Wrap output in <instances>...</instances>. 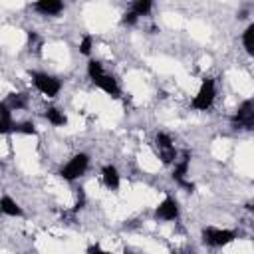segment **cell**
I'll return each mask as SVG.
<instances>
[{
    "instance_id": "1",
    "label": "cell",
    "mask_w": 254,
    "mask_h": 254,
    "mask_svg": "<svg viewBox=\"0 0 254 254\" xmlns=\"http://www.w3.org/2000/svg\"><path fill=\"white\" fill-rule=\"evenodd\" d=\"M238 238V232L236 230H228V228H216V226H204L200 230V240L204 246H210V248H220V246H226L230 244L232 240Z\"/></svg>"
},
{
    "instance_id": "2",
    "label": "cell",
    "mask_w": 254,
    "mask_h": 254,
    "mask_svg": "<svg viewBox=\"0 0 254 254\" xmlns=\"http://www.w3.org/2000/svg\"><path fill=\"white\" fill-rule=\"evenodd\" d=\"M214 97H216V85H214V79L212 77H204L200 81V87L196 91V95L192 97V109L196 111H206L212 107L214 103Z\"/></svg>"
},
{
    "instance_id": "3",
    "label": "cell",
    "mask_w": 254,
    "mask_h": 254,
    "mask_svg": "<svg viewBox=\"0 0 254 254\" xmlns=\"http://www.w3.org/2000/svg\"><path fill=\"white\" fill-rule=\"evenodd\" d=\"M87 167H89V155L87 153H77L60 169L58 175L64 181H75V179H79L87 171Z\"/></svg>"
},
{
    "instance_id": "4",
    "label": "cell",
    "mask_w": 254,
    "mask_h": 254,
    "mask_svg": "<svg viewBox=\"0 0 254 254\" xmlns=\"http://www.w3.org/2000/svg\"><path fill=\"white\" fill-rule=\"evenodd\" d=\"M30 77H32L34 87L40 93H44L46 97H56L62 89V81L58 77L46 73V71H30Z\"/></svg>"
},
{
    "instance_id": "5",
    "label": "cell",
    "mask_w": 254,
    "mask_h": 254,
    "mask_svg": "<svg viewBox=\"0 0 254 254\" xmlns=\"http://www.w3.org/2000/svg\"><path fill=\"white\" fill-rule=\"evenodd\" d=\"M230 125L234 129L254 131V99H246L238 105V109L230 117Z\"/></svg>"
},
{
    "instance_id": "6",
    "label": "cell",
    "mask_w": 254,
    "mask_h": 254,
    "mask_svg": "<svg viewBox=\"0 0 254 254\" xmlns=\"http://www.w3.org/2000/svg\"><path fill=\"white\" fill-rule=\"evenodd\" d=\"M155 149H157V155L163 161V165H175V161L179 159V153L173 145V139L167 133L155 135Z\"/></svg>"
},
{
    "instance_id": "7",
    "label": "cell",
    "mask_w": 254,
    "mask_h": 254,
    "mask_svg": "<svg viewBox=\"0 0 254 254\" xmlns=\"http://www.w3.org/2000/svg\"><path fill=\"white\" fill-rule=\"evenodd\" d=\"M189 165H190V151L185 149L183 155H181V159L175 161V167H173V175H171V177H173V181H175L179 187H183V189H187V190H194V185H192L190 181H187Z\"/></svg>"
},
{
    "instance_id": "8",
    "label": "cell",
    "mask_w": 254,
    "mask_h": 254,
    "mask_svg": "<svg viewBox=\"0 0 254 254\" xmlns=\"http://www.w3.org/2000/svg\"><path fill=\"white\" fill-rule=\"evenodd\" d=\"M153 216H155L157 220H165V222L177 220V218H179V202H177V198H173V196H165V198L157 204Z\"/></svg>"
},
{
    "instance_id": "9",
    "label": "cell",
    "mask_w": 254,
    "mask_h": 254,
    "mask_svg": "<svg viewBox=\"0 0 254 254\" xmlns=\"http://www.w3.org/2000/svg\"><path fill=\"white\" fill-rule=\"evenodd\" d=\"M93 85H97L101 91H105L107 95H111V97H121V87H119V83H117V79L111 75V73H103V75H99L97 79H93Z\"/></svg>"
},
{
    "instance_id": "10",
    "label": "cell",
    "mask_w": 254,
    "mask_h": 254,
    "mask_svg": "<svg viewBox=\"0 0 254 254\" xmlns=\"http://www.w3.org/2000/svg\"><path fill=\"white\" fill-rule=\"evenodd\" d=\"M32 8L42 16H58L64 10V2H60V0H40Z\"/></svg>"
},
{
    "instance_id": "11",
    "label": "cell",
    "mask_w": 254,
    "mask_h": 254,
    "mask_svg": "<svg viewBox=\"0 0 254 254\" xmlns=\"http://www.w3.org/2000/svg\"><path fill=\"white\" fill-rule=\"evenodd\" d=\"M101 179H103V185L111 190H117L119 185H121V175H119L115 165H105L101 169Z\"/></svg>"
},
{
    "instance_id": "12",
    "label": "cell",
    "mask_w": 254,
    "mask_h": 254,
    "mask_svg": "<svg viewBox=\"0 0 254 254\" xmlns=\"http://www.w3.org/2000/svg\"><path fill=\"white\" fill-rule=\"evenodd\" d=\"M14 129V121H12V109L8 107L6 101L0 103V133L8 135Z\"/></svg>"
},
{
    "instance_id": "13",
    "label": "cell",
    "mask_w": 254,
    "mask_h": 254,
    "mask_svg": "<svg viewBox=\"0 0 254 254\" xmlns=\"http://www.w3.org/2000/svg\"><path fill=\"white\" fill-rule=\"evenodd\" d=\"M0 210L6 216H24V210L20 208V204L14 198H10L8 194H2V198H0Z\"/></svg>"
},
{
    "instance_id": "14",
    "label": "cell",
    "mask_w": 254,
    "mask_h": 254,
    "mask_svg": "<svg viewBox=\"0 0 254 254\" xmlns=\"http://www.w3.org/2000/svg\"><path fill=\"white\" fill-rule=\"evenodd\" d=\"M44 117H46L54 127H64V125L67 123L65 113H64L62 109H58V107H48L46 113H44Z\"/></svg>"
},
{
    "instance_id": "15",
    "label": "cell",
    "mask_w": 254,
    "mask_h": 254,
    "mask_svg": "<svg viewBox=\"0 0 254 254\" xmlns=\"http://www.w3.org/2000/svg\"><path fill=\"white\" fill-rule=\"evenodd\" d=\"M242 46L246 50V54L250 58H254V22L246 26V30L242 32Z\"/></svg>"
},
{
    "instance_id": "16",
    "label": "cell",
    "mask_w": 254,
    "mask_h": 254,
    "mask_svg": "<svg viewBox=\"0 0 254 254\" xmlns=\"http://www.w3.org/2000/svg\"><path fill=\"white\" fill-rule=\"evenodd\" d=\"M6 103L10 109H26L28 107V95L26 93H12L6 99Z\"/></svg>"
},
{
    "instance_id": "17",
    "label": "cell",
    "mask_w": 254,
    "mask_h": 254,
    "mask_svg": "<svg viewBox=\"0 0 254 254\" xmlns=\"http://www.w3.org/2000/svg\"><path fill=\"white\" fill-rule=\"evenodd\" d=\"M151 8H153V2H151V0H135V2L131 4V10H133L137 16H147V14L151 12Z\"/></svg>"
},
{
    "instance_id": "18",
    "label": "cell",
    "mask_w": 254,
    "mask_h": 254,
    "mask_svg": "<svg viewBox=\"0 0 254 254\" xmlns=\"http://www.w3.org/2000/svg\"><path fill=\"white\" fill-rule=\"evenodd\" d=\"M103 73H105V69H103L101 62H97V60H89V62H87V75H89L91 81L97 79V77L103 75Z\"/></svg>"
},
{
    "instance_id": "19",
    "label": "cell",
    "mask_w": 254,
    "mask_h": 254,
    "mask_svg": "<svg viewBox=\"0 0 254 254\" xmlns=\"http://www.w3.org/2000/svg\"><path fill=\"white\" fill-rule=\"evenodd\" d=\"M14 133H22V135H36L38 129L32 121H22V123H14Z\"/></svg>"
},
{
    "instance_id": "20",
    "label": "cell",
    "mask_w": 254,
    "mask_h": 254,
    "mask_svg": "<svg viewBox=\"0 0 254 254\" xmlns=\"http://www.w3.org/2000/svg\"><path fill=\"white\" fill-rule=\"evenodd\" d=\"M91 48H93V38L91 36H83L81 42H79V52L83 56H89L91 54Z\"/></svg>"
},
{
    "instance_id": "21",
    "label": "cell",
    "mask_w": 254,
    "mask_h": 254,
    "mask_svg": "<svg viewBox=\"0 0 254 254\" xmlns=\"http://www.w3.org/2000/svg\"><path fill=\"white\" fill-rule=\"evenodd\" d=\"M137 20H139V16H137L133 10H129V12H125V14L121 16V24H125V26H135Z\"/></svg>"
},
{
    "instance_id": "22",
    "label": "cell",
    "mask_w": 254,
    "mask_h": 254,
    "mask_svg": "<svg viewBox=\"0 0 254 254\" xmlns=\"http://www.w3.org/2000/svg\"><path fill=\"white\" fill-rule=\"evenodd\" d=\"M85 254H115V252H107V250H103V248H99L97 244H91V246H87V250H85ZM127 254V252H125Z\"/></svg>"
}]
</instances>
